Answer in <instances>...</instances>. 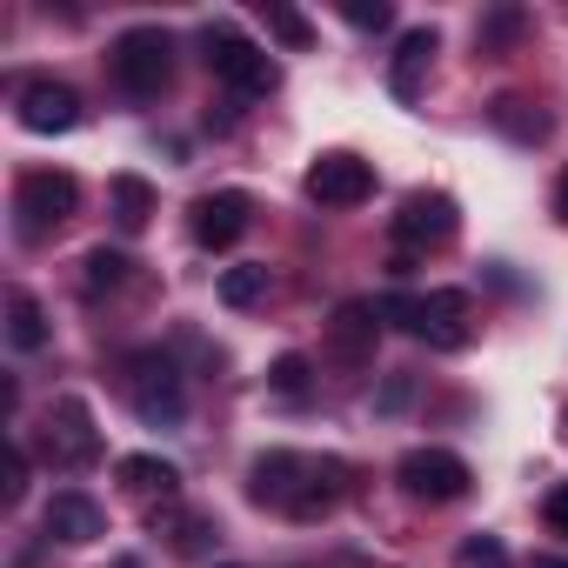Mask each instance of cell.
<instances>
[{
  "label": "cell",
  "mask_w": 568,
  "mask_h": 568,
  "mask_svg": "<svg viewBox=\"0 0 568 568\" xmlns=\"http://www.w3.org/2000/svg\"><path fill=\"white\" fill-rule=\"evenodd\" d=\"M555 214L568 221V168H561V181H555Z\"/></svg>",
  "instance_id": "31"
},
{
  "label": "cell",
  "mask_w": 568,
  "mask_h": 568,
  "mask_svg": "<svg viewBox=\"0 0 568 568\" xmlns=\"http://www.w3.org/2000/svg\"><path fill=\"white\" fill-rule=\"evenodd\" d=\"M108 68H114V81H121L134 101H154V94L174 81V41H168V28H128V34L108 48Z\"/></svg>",
  "instance_id": "5"
},
{
  "label": "cell",
  "mask_w": 568,
  "mask_h": 568,
  "mask_svg": "<svg viewBox=\"0 0 568 568\" xmlns=\"http://www.w3.org/2000/svg\"><path fill=\"white\" fill-rule=\"evenodd\" d=\"M488 121H495L508 141H521V148L548 141V114H541L535 101H521V94H495V101H488Z\"/></svg>",
  "instance_id": "16"
},
{
  "label": "cell",
  "mask_w": 568,
  "mask_h": 568,
  "mask_svg": "<svg viewBox=\"0 0 568 568\" xmlns=\"http://www.w3.org/2000/svg\"><path fill=\"white\" fill-rule=\"evenodd\" d=\"M402 402H408V375H395V382L382 388V408H402Z\"/></svg>",
  "instance_id": "30"
},
{
  "label": "cell",
  "mask_w": 568,
  "mask_h": 568,
  "mask_svg": "<svg viewBox=\"0 0 568 568\" xmlns=\"http://www.w3.org/2000/svg\"><path fill=\"white\" fill-rule=\"evenodd\" d=\"M128 267H134V261L101 241V247H88V261H81V288H88V295H114L121 281H128Z\"/></svg>",
  "instance_id": "21"
},
{
  "label": "cell",
  "mask_w": 568,
  "mask_h": 568,
  "mask_svg": "<svg viewBox=\"0 0 568 568\" xmlns=\"http://www.w3.org/2000/svg\"><path fill=\"white\" fill-rule=\"evenodd\" d=\"M561 422H568V415H561Z\"/></svg>",
  "instance_id": "34"
},
{
  "label": "cell",
  "mask_w": 568,
  "mask_h": 568,
  "mask_svg": "<svg viewBox=\"0 0 568 568\" xmlns=\"http://www.w3.org/2000/svg\"><path fill=\"white\" fill-rule=\"evenodd\" d=\"M14 114H21V128L28 134H68L74 121H81V94L68 88V81H21V94H14Z\"/></svg>",
  "instance_id": "11"
},
{
  "label": "cell",
  "mask_w": 568,
  "mask_h": 568,
  "mask_svg": "<svg viewBox=\"0 0 568 568\" xmlns=\"http://www.w3.org/2000/svg\"><path fill=\"white\" fill-rule=\"evenodd\" d=\"M302 187H308L315 207H362V201L375 194V168H368L362 154H322Z\"/></svg>",
  "instance_id": "9"
},
{
  "label": "cell",
  "mask_w": 568,
  "mask_h": 568,
  "mask_svg": "<svg viewBox=\"0 0 568 568\" xmlns=\"http://www.w3.org/2000/svg\"><path fill=\"white\" fill-rule=\"evenodd\" d=\"M455 568H515V561H508V548H501L495 535H468V541L455 548Z\"/></svg>",
  "instance_id": "24"
},
{
  "label": "cell",
  "mask_w": 568,
  "mask_h": 568,
  "mask_svg": "<svg viewBox=\"0 0 568 568\" xmlns=\"http://www.w3.org/2000/svg\"><path fill=\"white\" fill-rule=\"evenodd\" d=\"M48 455H54V468H88V462H101V428H94V408H88L81 395H61V402L48 408Z\"/></svg>",
  "instance_id": "8"
},
{
  "label": "cell",
  "mask_w": 568,
  "mask_h": 568,
  "mask_svg": "<svg viewBox=\"0 0 568 568\" xmlns=\"http://www.w3.org/2000/svg\"><path fill=\"white\" fill-rule=\"evenodd\" d=\"M114 568H141V561H114Z\"/></svg>",
  "instance_id": "33"
},
{
  "label": "cell",
  "mask_w": 568,
  "mask_h": 568,
  "mask_svg": "<svg viewBox=\"0 0 568 568\" xmlns=\"http://www.w3.org/2000/svg\"><path fill=\"white\" fill-rule=\"evenodd\" d=\"M21 495H28V455H21V442H14V448H8V508H14Z\"/></svg>",
  "instance_id": "28"
},
{
  "label": "cell",
  "mask_w": 568,
  "mask_h": 568,
  "mask_svg": "<svg viewBox=\"0 0 568 568\" xmlns=\"http://www.w3.org/2000/svg\"><path fill=\"white\" fill-rule=\"evenodd\" d=\"M81 207V181L68 168H28L14 181V227L21 241H48L54 227H68Z\"/></svg>",
  "instance_id": "4"
},
{
  "label": "cell",
  "mask_w": 568,
  "mask_h": 568,
  "mask_svg": "<svg viewBox=\"0 0 568 568\" xmlns=\"http://www.w3.org/2000/svg\"><path fill=\"white\" fill-rule=\"evenodd\" d=\"M535 568H568V561H535Z\"/></svg>",
  "instance_id": "32"
},
{
  "label": "cell",
  "mask_w": 568,
  "mask_h": 568,
  "mask_svg": "<svg viewBox=\"0 0 568 568\" xmlns=\"http://www.w3.org/2000/svg\"><path fill=\"white\" fill-rule=\"evenodd\" d=\"M261 14H267V34H281L288 48H308V41H315V28H308L295 8H281V0H261Z\"/></svg>",
  "instance_id": "23"
},
{
  "label": "cell",
  "mask_w": 568,
  "mask_h": 568,
  "mask_svg": "<svg viewBox=\"0 0 568 568\" xmlns=\"http://www.w3.org/2000/svg\"><path fill=\"white\" fill-rule=\"evenodd\" d=\"M382 322L408 328L415 342H428V348H442V355L468 348V295H462V288H435V295H388V302H382Z\"/></svg>",
  "instance_id": "2"
},
{
  "label": "cell",
  "mask_w": 568,
  "mask_h": 568,
  "mask_svg": "<svg viewBox=\"0 0 568 568\" xmlns=\"http://www.w3.org/2000/svg\"><path fill=\"white\" fill-rule=\"evenodd\" d=\"M267 382H274V395H302L308 388V355H281L267 368Z\"/></svg>",
  "instance_id": "25"
},
{
  "label": "cell",
  "mask_w": 568,
  "mask_h": 568,
  "mask_svg": "<svg viewBox=\"0 0 568 568\" xmlns=\"http://www.w3.org/2000/svg\"><path fill=\"white\" fill-rule=\"evenodd\" d=\"M121 481H128V495H141V501H174V488H181V468L174 462H161V455H121Z\"/></svg>",
  "instance_id": "17"
},
{
  "label": "cell",
  "mask_w": 568,
  "mask_h": 568,
  "mask_svg": "<svg viewBox=\"0 0 568 568\" xmlns=\"http://www.w3.org/2000/svg\"><path fill=\"white\" fill-rule=\"evenodd\" d=\"M41 528H48L54 541H68V548H88V541H101V535H108V515H101V501H94V495L61 488V495L41 508Z\"/></svg>",
  "instance_id": "14"
},
{
  "label": "cell",
  "mask_w": 568,
  "mask_h": 568,
  "mask_svg": "<svg viewBox=\"0 0 568 568\" xmlns=\"http://www.w3.org/2000/svg\"><path fill=\"white\" fill-rule=\"evenodd\" d=\"M8 342H14V355H41L48 348V315H41V302L28 288L8 295Z\"/></svg>",
  "instance_id": "19"
},
{
  "label": "cell",
  "mask_w": 568,
  "mask_h": 568,
  "mask_svg": "<svg viewBox=\"0 0 568 568\" xmlns=\"http://www.w3.org/2000/svg\"><path fill=\"white\" fill-rule=\"evenodd\" d=\"M247 214H254V201H247L241 187H214V194H201V201L187 207V234L221 254V247H234V241L247 234Z\"/></svg>",
  "instance_id": "10"
},
{
  "label": "cell",
  "mask_w": 568,
  "mask_h": 568,
  "mask_svg": "<svg viewBox=\"0 0 568 568\" xmlns=\"http://www.w3.org/2000/svg\"><path fill=\"white\" fill-rule=\"evenodd\" d=\"M342 21H348V28H388V21H395V8H388V0H348Z\"/></svg>",
  "instance_id": "27"
},
{
  "label": "cell",
  "mask_w": 568,
  "mask_h": 568,
  "mask_svg": "<svg viewBox=\"0 0 568 568\" xmlns=\"http://www.w3.org/2000/svg\"><path fill=\"white\" fill-rule=\"evenodd\" d=\"M108 194H114V221H121V234H141V227L154 221V187H148L141 174H114Z\"/></svg>",
  "instance_id": "20"
},
{
  "label": "cell",
  "mask_w": 568,
  "mask_h": 568,
  "mask_svg": "<svg viewBox=\"0 0 568 568\" xmlns=\"http://www.w3.org/2000/svg\"><path fill=\"white\" fill-rule=\"evenodd\" d=\"M261 295H267V267H261V261L221 267V302H227V308H254Z\"/></svg>",
  "instance_id": "22"
},
{
  "label": "cell",
  "mask_w": 568,
  "mask_h": 568,
  "mask_svg": "<svg viewBox=\"0 0 568 568\" xmlns=\"http://www.w3.org/2000/svg\"><path fill=\"white\" fill-rule=\"evenodd\" d=\"M428 68H435V28H408L402 48H395V61H388V88H395V101H415L422 81H428Z\"/></svg>",
  "instance_id": "15"
},
{
  "label": "cell",
  "mask_w": 568,
  "mask_h": 568,
  "mask_svg": "<svg viewBox=\"0 0 568 568\" xmlns=\"http://www.w3.org/2000/svg\"><path fill=\"white\" fill-rule=\"evenodd\" d=\"M455 227H462V207H455L448 194H428V187L408 194L402 214H395V241H402V247H448Z\"/></svg>",
  "instance_id": "12"
},
{
  "label": "cell",
  "mask_w": 568,
  "mask_h": 568,
  "mask_svg": "<svg viewBox=\"0 0 568 568\" xmlns=\"http://www.w3.org/2000/svg\"><path fill=\"white\" fill-rule=\"evenodd\" d=\"M154 528H161V535H174V555H207V548L221 541V521H214V515H201V508H187V515L154 508Z\"/></svg>",
  "instance_id": "18"
},
{
  "label": "cell",
  "mask_w": 568,
  "mask_h": 568,
  "mask_svg": "<svg viewBox=\"0 0 568 568\" xmlns=\"http://www.w3.org/2000/svg\"><path fill=\"white\" fill-rule=\"evenodd\" d=\"M247 495H254L261 508L295 515V521H322V515H335V501L348 495V462L267 448V455H254V468H247Z\"/></svg>",
  "instance_id": "1"
},
{
  "label": "cell",
  "mask_w": 568,
  "mask_h": 568,
  "mask_svg": "<svg viewBox=\"0 0 568 568\" xmlns=\"http://www.w3.org/2000/svg\"><path fill=\"white\" fill-rule=\"evenodd\" d=\"M395 481L415 495V501H428V508H448V501H462L468 495V462L462 455H448V448H408L402 462H395Z\"/></svg>",
  "instance_id": "7"
},
{
  "label": "cell",
  "mask_w": 568,
  "mask_h": 568,
  "mask_svg": "<svg viewBox=\"0 0 568 568\" xmlns=\"http://www.w3.org/2000/svg\"><path fill=\"white\" fill-rule=\"evenodd\" d=\"M548 528H555V535H568V481L548 495Z\"/></svg>",
  "instance_id": "29"
},
{
  "label": "cell",
  "mask_w": 568,
  "mask_h": 568,
  "mask_svg": "<svg viewBox=\"0 0 568 568\" xmlns=\"http://www.w3.org/2000/svg\"><path fill=\"white\" fill-rule=\"evenodd\" d=\"M201 54H207V74L227 88V94H241V101H254V94H267L281 74H274V61L234 28V21H207L201 28Z\"/></svg>",
  "instance_id": "3"
},
{
  "label": "cell",
  "mask_w": 568,
  "mask_h": 568,
  "mask_svg": "<svg viewBox=\"0 0 568 568\" xmlns=\"http://www.w3.org/2000/svg\"><path fill=\"white\" fill-rule=\"evenodd\" d=\"M375 342H382V308L375 302H342L328 315V355L342 368H368L375 362Z\"/></svg>",
  "instance_id": "13"
},
{
  "label": "cell",
  "mask_w": 568,
  "mask_h": 568,
  "mask_svg": "<svg viewBox=\"0 0 568 568\" xmlns=\"http://www.w3.org/2000/svg\"><path fill=\"white\" fill-rule=\"evenodd\" d=\"M128 402L148 428H174L187 415V388H181V368L161 355V348H141L128 355Z\"/></svg>",
  "instance_id": "6"
},
{
  "label": "cell",
  "mask_w": 568,
  "mask_h": 568,
  "mask_svg": "<svg viewBox=\"0 0 568 568\" xmlns=\"http://www.w3.org/2000/svg\"><path fill=\"white\" fill-rule=\"evenodd\" d=\"M528 21H521V8H495L488 21H481V48H501V41H515Z\"/></svg>",
  "instance_id": "26"
}]
</instances>
